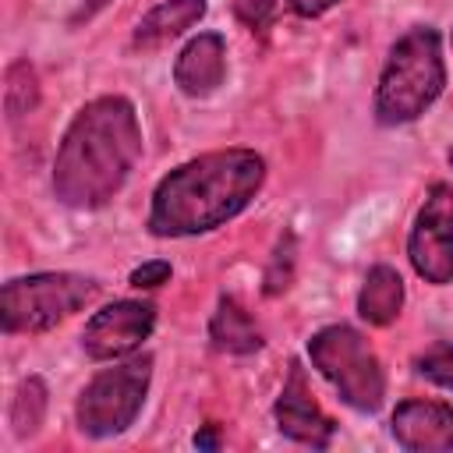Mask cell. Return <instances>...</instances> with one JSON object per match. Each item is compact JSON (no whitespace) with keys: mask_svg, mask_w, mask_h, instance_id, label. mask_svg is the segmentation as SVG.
I'll return each mask as SVG.
<instances>
[{"mask_svg":"<svg viewBox=\"0 0 453 453\" xmlns=\"http://www.w3.org/2000/svg\"><path fill=\"white\" fill-rule=\"evenodd\" d=\"M170 276H173L170 262H166V258H152V262L134 265V269H131V276H127V283H131V287H138V290H152V287H163Z\"/></svg>","mask_w":453,"mask_h":453,"instance_id":"cell-19","label":"cell"},{"mask_svg":"<svg viewBox=\"0 0 453 453\" xmlns=\"http://www.w3.org/2000/svg\"><path fill=\"white\" fill-rule=\"evenodd\" d=\"M449 166H453V149H449Z\"/></svg>","mask_w":453,"mask_h":453,"instance_id":"cell-24","label":"cell"},{"mask_svg":"<svg viewBox=\"0 0 453 453\" xmlns=\"http://www.w3.org/2000/svg\"><path fill=\"white\" fill-rule=\"evenodd\" d=\"M42 414H46V382L39 375H28L18 393H14V403H11V425H14V435H32L39 425H42Z\"/></svg>","mask_w":453,"mask_h":453,"instance_id":"cell-16","label":"cell"},{"mask_svg":"<svg viewBox=\"0 0 453 453\" xmlns=\"http://www.w3.org/2000/svg\"><path fill=\"white\" fill-rule=\"evenodd\" d=\"M273 11H276V0H234V14L251 32H262L273 21Z\"/></svg>","mask_w":453,"mask_h":453,"instance_id":"cell-20","label":"cell"},{"mask_svg":"<svg viewBox=\"0 0 453 453\" xmlns=\"http://www.w3.org/2000/svg\"><path fill=\"white\" fill-rule=\"evenodd\" d=\"M156 329V308L149 301H113L99 308L81 329V350L92 361H124Z\"/></svg>","mask_w":453,"mask_h":453,"instance_id":"cell-8","label":"cell"},{"mask_svg":"<svg viewBox=\"0 0 453 453\" xmlns=\"http://www.w3.org/2000/svg\"><path fill=\"white\" fill-rule=\"evenodd\" d=\"M449 46H453V32H449Z\"/></svg>","mask_w":453,"mask_h":453,"instance_id":"cell-25","label":"cell"},{"mask_svg":"<svg viewBox=\"0 0 453 453\" xmlns=\"http://www.w3.org/2000/svg\"><path fill=\"white\" fill-rule=\"evenodd\" d=\"M226 78V42L219 32H198L184 42V50L173 60V85L188 99L212 96Z\"/></svg>","mask_w":453,"mask_h":453,"instance_id":"cell-11","label":"cell"},{"mask_svg":"<svg viewBox=\"0 0 453 453\" xmlns=\"http://www.w3.org/2000/svg\"><path fill=\"white\" fill-rule=\"evenodd\" d=\"M99 294V280L85 273H28L4 283L0 294V326L14 333H46L57 322L81 311Z\"/></svg>","mask_w":453,"mask_h":453,"instance_id":"cell-5","label":"cell"},{"mask_svg":"<svg viewBox=\"0 0 453 453\" xmlns=\"http://www.w3.org/2000/svg\"><path fill=\"white\" fill-rule=\"evenodd\" d=\"M273 414H276V428H280L287 439L301 442V446L326 449V446L333 442V435H336V421L319 407L315 393L308 389L304 368H301L297 361H294L290 372H287V382H283V389H280V396H276Z\"/></svg>","mask_w":453,"mask_h":453,"instance_id":"cell-9","label":"cell"},{"mask_svg":"<svg viewBox=\"0 0 453 453\" xmlns=\"http://www.w3.org/2000/svg\"><path fill=\"white\" fill-rule=\"evenodd\" d=\"M290 276H294V234L287 230L283 237H280V244H276V251H273V262H269V269H265V294L269 297H276V294H283L287 287H290Z\"/></svg>","mask_w":453,"mask_h":453,"instance_id":"cell-18","label":"cell"},{"mask_svg":"<svg viewBox=\"0 0 453 453\" xmlns=\"http://www.w3.org/2000/svg\"><path fill=\"white\" fill-rule=\"evenodd\" d=\"M142 159V124L127 96H96L85 103L53 156V195L67 209H103Z\"/></svg>","mask_w":453,"mask_h":453,"instance_id":"cell-1","label":"cell"},{"mask_svg":"<svg viewBox=\"0 0 453 453\" xmlns=\"http://www.w3.org/2000/svg\"><path fill=\"white\" fill-rule=\"evenodd\" d=\"M407 258L425 283H453V184L435 180L425 191L407 234Z\"/></svg>","mask_w":453,"mask_h":453,"instance_id":"cell-7","label":"cell"},{"mask_svg":"<svg viewBox=\"0 0 453 453\" xmlns=\"http://www.w3.org/2000/svg\"><path fill=\"white\" fill-rule=\"evenodd\" d=\"M340 0H290V11L297 14V18H319V14H326L329 7H336Z\"/></svg>","mask_w":453,"mask_h":453,"instance_id":"cell-21","label":"cell"},{"mask_svg":"<svg viewBox=\"0 0 453 453\" xmlns=\"http://www.w3.org/2000/svg\"><path fill=\"white\" fill-rule=\"evenodd\" d=\"M39 106V78L28 60H14L4 74V110L11 120L32 113Z\"/></svg>","mask_w":453,"mask_h":453,"instance_id":"cell-15","label":"cell"},{"mask_svg":"<svg viewBox=\"0 0 453 453\" xmlns=\"http://www.w3.org/2000/svg\"><path fill=\"white\" fill-rule=\"evenodd\" d=\"M209 4L205 0H163L156 4L149 14H142V21L134 25V46L142 50H156L177 35H184L188 28H195L205 18Z\"/></svg>","mask_w":453,"mask_h":453,"instance_id":"cell-12","label":"cell"},{"mask_svg":"<svg viewBox=\"0 0 453 453\" xmlns=\"http://www.w3.org/2000/svg\"><path fill=\"white\" fill-rule=\"evenodd\" d=\"M400 308H403V276L386 262L372 265L357 290V315L368 326H389L396 322Z\"/></svg>","mask_w":453,"mask_h":453,"instance_id":"cell-13","label":"cell"},{"mask_svg":"<svg viewBox=\"0 0 453 453\" xmlns=\"http://www.w3.org/2000/svg\"><path fill=\"white\" fill-rule=\"evenodd\" d=\"M265 184V159L255 149H216L173 166L152 191V237H198L241 216Z\"/></svg>","mask_w":453,"mask_h":453,"instance_id":"cell-2","label":"cell"},{"mask_svg":"<svg viewBox=\"0 0 453 453\" xmlns=\"http://www.w3.org/2000/svg\"><path fill=\"white\" fill-rule=\"evenodd\" d=\"M308 361L350 411L375 414L382 407V400H386L382 361L354 326L333 322V326H322L319 333H311Z\"/></svg>","mask_w":453,"mask_h":453,"instance_id":"cell-4","label":"cell"},{"mask_svg":"<svg viewBox=\"0 0 453 453\" xmlns=\"http://www.w3.org/2000/svg\"><path fill=\"white\" fill-rule=\"evenodd\" d=\"M106 4H110V0H81V7H78V11H74V14H71V21H74V25H78V21H81V18H92V14H96V11H103V7H106Z\"/></svg>","mask_w":453,"mask_h":453,"instance_id":"cell-23","label":"cell"},{"mask_svg":"<svg viewBox=\"0 0 453 453\" xmlns=\"http://www.w3.org/2000/svg\"><path fill=\"white\" fill-rule=\"evenodd\" d=\"M209 340L223 354H255V350H262V333H258L255 319L234 297H219V304L209 319Z\"/></svg>","mask_w":453,"mask_h":453,"instance_id":"cell-14","label":"cell"},{"mask_svg":"<svg viewBox=\"0 0 453 453\" xmlns=\"http://www.w3.org/2000/svg\"><path fill=\"white\" fill-rule=\"evenodd\" d=\"M152 382V354L127 357L113 368H103L74 403L78 432L88 439H113L134 425L145 407Z\"/></svg>","mask_w":453,"mask_h":453,"instance_id":"cell-6","label":"cell"},{"mask_svg":"<svg viewBox=\"0 0 453 453\" xmlns=\"http://www.w3.org/2000/svg\"><path fill=\"white\" fill-rule=\"evenodd\" d=\"M418 375H425L428 382L442 386L453 393V343H432L418 361H414Z\"/></svg>","mask_w":453,"mask_h":453,"instance_id":"cell-17","label":"cell"},{"mask_svg":"<svg viewBox=\"0 0 453 453\" xmlns=\"http://www.w3.org/2000/svg\"><path fill=\"white\" fill-rule=\"evenodd\" d=\"M389 432L407 453H446L453 449V403L403 400L389 418Z\"/></svg>","mask_w":453,"mask_h":453,"instance_id":"cell-10","label":"cell"},{"mask_svg":"<svg viewBox=\"0 0 453 453\" xmlns=\"http://www.w3.org/2000/svg\"><path fill=\"white\" fill-rule=\"evenodd\" d=\"M442 88H446L442 39L432 25H418L389 46L372 103L375 120L382 127L414 124L442 96Z\"/></svg>","mask_w":453,"mask_h":453,"instance_id":"cell-3","label":"cell"},{"mask_svg":"<svg viewBox=\"0 0 453 453\" xmlns=\"http://www.w3.org/2000/svg\"><path fill=\"white\" fill-rule=\"evenodd\" d=\"M195 446L198 449H216L219 446V428L216 425H205L202 432H195Z\"/></svg>","mask_w":453,"mask_h":453,"instance_id":"cell-22","label":"cell"}]
</instances>
